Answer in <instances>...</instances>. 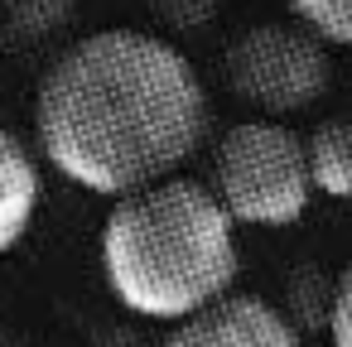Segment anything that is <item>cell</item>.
<instances>
[{
    "label": "cell",
    "instance_id": "1",
    "mask_svg": "<svg viewBox=\"0 0 352 347\" xmlns=\"http://www.w3.org/2000/svg\"><path fill=\"white\" fill-rule=\"evenodd\" d=\"M208 87L160 34L97 30L39 82L34 131L44 159L97 198H131L179 169L208 140Z\"/></svg>",
    "mask_w": 352,
    "mask_h": 347
},
{
    "label": "cell",
    "instance_id": "2",
    "mask_svg": "<svg viewBox=\"0 0 352 347\" xmlns=\"http://www.w3.org/2000/svg\"><path fill=\"white\" fill-rule=\"evenodd\" d=\"M102 275L121 309L188 323L236 284V227L198 179H164L116 198L102 222Z\"/></svg>",
    "mask_w": 352,
    "mask_h": 347
},
{
    "label": "cell",
    "instance_id": "3",
    "mask_svg": "<svg viewBox=\"0 0 352 347\" xmlns=\"http://www.w3.org/2000/svg\"><path fill=\"white\" fill-rule=\"evenodd\" d=\"M212 198L232 227H289L304 217L314 183L304 159V135L285 121H241L217 140L212 155Z\"/></svg>",
    "mask_w": 352,
    "mask_h": 347
},
{
    "label": "cell",
    "instance_id": "4",
    "mask_svg": "<svg viewBox=\"0 0 352 347\" xmlns=\"http://www.w3.org/2000/svg\"><path fill=\"white\" fill-rule=\"evenodd\" d=\"M227 82L241 102L265 111V121H285L289 111H309L328 92L333 63L328 49L294 20H265L232 39Z\"/></svg>",
    "mask_w": 352,
    "mask_h": 347
},
{
    "label": "cell",
    "instance_id": "5",
    "mask_svg": "<svg viewBox=\"0 0 352 347\" xmlns=\"http://www.w3.org/2000/svg\"><path fill=\"white\" fill-rule=\"evenodd\" d=\"M164 347H304V333L285 318L280 304L232 289L198 318L169 328Z\"/></svg>",
    "mask_w": 352,
    "mask_h": 347
},
{
    "label": "cell",
    "instance_id": "6",
    "mask_svg": "<svg viewBox=\"0 0 352 347\" xmlns=\"http://www.w3.org/2000/svg\"><path fill=\"white\" fill-rule=\"evenodd\" d=\"M39 198H44V179L30 145L0 126V256L25 241V232L34 227Z\"/></svg>",
    "mask_w": 352,
    "mask_h": 347
},
{
    "label": "cell",
    "instance_id": "7",
    "mask_svg": "<svg viewBox=\"0 0 352 347\" xmlns=\"http://www.w3.org/2000/svg\"><path fill=\"white\" fill-rule=\"evenodd\" d=\"M309 183L333 203H352V121H323L304 140Z\"/></svg>",
    "mask_w": 352,
    "mask_h": 347
},
{
    "label": "cell",
    "instance_id": "8",
    "mask_svg": "<svg viewBox=\"0 0 352 347\" xmlns=\"http://www.w3.org/2000/svg\"><path fill=\"white\" fill-rule=\"evenodd\" d=\"M73 15H78V0H0V20L20 44L58 34Z\"/></svg>",
    "mask_w": 352,
    "mask_h": 347
},
{
    "label": "cell",
    "instance_id": "9",
    "mask_svg": "<svg viewBox=\"0 0 352 347\" xmlns=\"http://www.w3.org/2000/svg\"><path fill=\"white\" fill-rule=\"evenodd\" d=\"M289 10L323 49H352V0H289Z\"/></svg>",
    "mask_w": 352,
    "mask_h": 347
},
{
    "label": "cell",
    "instance_id": "10",
    "mask_svg": "<svg viewBox=\"0 0 352 347\" xmlns=\"http://www.w3.org/2000/svg\"><path fill=\"white\" fill-rule=\"evenodd\" d=\"M328 337L333 347H352V265L333 284V309H328Z\"/></svg>",
    "mask_w": 352,
    "mask_h": 347
}]
</instances>
